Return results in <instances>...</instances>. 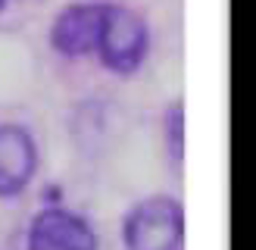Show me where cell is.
Instances as JSON below:
<instances>
[{"mask_svg": "<svg viewBox=\"0 0 256 250\" xmlns=\"http://www.w3.org/2000/svg\"><path fill=\"white\" fill-rule=\"evenodd\" d=\"M125 250H184V206L169 194L144 197L122 219Z\"/></svg>", "mask_w": 256, "mask_h": 250, "instance_id": "cell-1", "label": "cell"}, {"mask_svg": "<svg viewBox=\"0 0 256 250\" xmlns=\"http://www.w3.org/2000/svg\"><path fill=\"white\" fill-rule=\"evenodd\" d=\"M147 47H150V32L144 19L138 12L106 4V16L100 25V38L94 54L100 56V62L116 72V75H134L140 69V62L147 60Z\"/></svg>", "mask_w": 256, "mask_h": 250, "instance_id": "cell-2", "label": "cell"}, {"mask_svg": "<svg viewBox=\"0 0 256 250\" xmlns=\"http://www.w3.org/2000/svg\"><path fill=\"white\" fill-rule=\"evenodd\" d=\"M25 250H97V232L78 212L47 206L25 232Z\"/></svg>", "mask_w": 256, "mask_h": 250, "instance_id": "cell-3", "label": "cell"}, {"mask_svg": "<svg viewBox=\"0 0 256 250\" xmlns=\"http://www.w3.org/2000/svg\"><path fill=\"white\" fill-rule=\"evenodd\" d=\"M106 16V4H72L50 25V47L62 56H88L94 54L100 25Z\"/></svg>", "mask_w": 256, "mask_h": 250, "instance_id": "cell-4", "label": "cell"}, {"mask_svg": "<svg viewBox=\"0 0 256 250\" xmlns=\"http://www.w3.org/2000/svg\"><path fill=\"white\" fill-rule=\"evenodd\" d=\"M38 144L25 125H0V200L22 194L38 172Z\"/></svg>", "mask_w": 256, "mask_h": 250, "instance_id": "cell-5", "label": "cell"}, {"mask_svg": "<svg viewBox=\"0 0 256 250\" xmlns=\"http://www.w3.org/2000/svg\"><path fill=\"white\" fill-rule=\"evenodd\" d=\"M166 141H169V156L182 160V150H184V110L178 104L166 112Z\"/></svg>", "mask_w": 256, "mask_h": 250, "instance_id": "cell-6", "label": "cell"}, {"mask_svg": "<svg viewBox=\"0 0 256 250\" xmlns=\"http://www.w3.org/2000/svg\"><path fill=\"white\" fill-rule=\"evenodd\" d=\"M4 6H6V0H0V12H4Z\"/></svg>", "mask_w": 256, "mask_h": 250, "instance_id": "cell-7", "label": "cell"}]
</instances>
